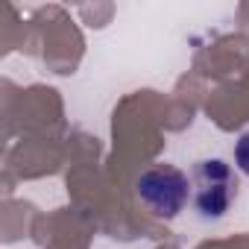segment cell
Segmentation results:
<instances>
[{
	"label": "cell",
	"instance_id": "cell-1",
	"mask_svg": "<svg viewBox=\"0 0 249 249\" xmlns=\"http://www.w3.org/2000/svg\"><path fill=\"white\" fill-rule=\"evenodd\" d=\"M237 199V176L223 159H202L191 170V202L199 220H223Z\"/></svg>",
	"mask_w": 249,
	"mask_h": 249
},
{
	"label": "cell",
	"instance_id": "cell-2",
	"mask_svg": "<svg viewBox=\"0 0 249 249\" xmlns=\"http://www.w3.org/2000/svg\"><path fill=\"white\" fill-rule=\"evenodd\" d=\"M135 191L141 196V202L161 220H173L179 217V211L188 205V196H191V179L173 167V164H150L138 182H135Z\"/></svg>",
	"mask_w": 249,
	"mask_h": 249
},
{
	"label": "cell",
	"instance_id": "cell-3",
	"mask_svg": "<svg viewBox=\"0 0 249 249\" xmlns=\"http://www.w3.org/2000/svg\"><path fill=\"white\" fill-rule=\"evenodd\" d=\"M234 164H237V170L243 173V176H249V129L237 138V144H234Z\"/></svg>",
	"mask_w": 249,
	"mask_h": 249
}]
</instances>
